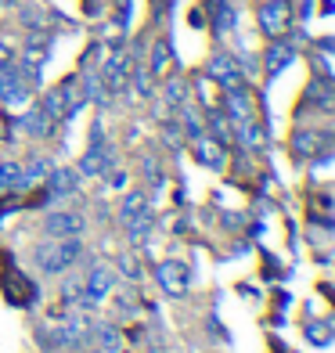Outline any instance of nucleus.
<instances>
[{"label":"nucleus","mask_w":335,"mask_h":353,"mask_svg":"<svg viewBox=\"0 0 335 353\" xmlns=\"http://www.w3.org/2000/svg\"><path fill=\"white\" fill-rule=\"evenodd\" d=\"M79 242L76 238H51V242H40L33 249V260L40 270H47V274H61V270H69L76 260H79Z\"/></svg>","instance_id":"nucleus-1"},{"label":"nucleus","mask_w":335,"mask_h":353,"mask_svg":"<svg viewBox=\"0 0 335 353\" xmlns=\"http://www.w3.org/2000/svg\"><path fill=\"white\" fill-rule=\"evenodd\" d=\"M90 137H94V144H90V152L83 155V163H79V173L83 176H105V173H112V166H116V155H112V148L101 141L98 130H94Z\"/></svg>","instance_id":"nucleus-2"},{"label":"nucleus","mask_w":335,"mask_h":353,"mask_svg":"<svg viewBox=\"0 0 335 353\" xmlns=\"http://www.w3.org/2000/svg\"><path fill=\"white\" fill-rule=\"evenodd\" d=\"M112 288H116V274L98 263V267H90V274L83 278V296H79V303H83V307H94V303H101Z\"/></svg>","instance_id":"nucleus-3"},{"label":"nucleus","mask_w":335,"mask_h":353,"mask_svg":"<svg viewBox=\"0 0 335 353\" xmlns=\"http://www.w3.org/2000/svg\"><path fill=\"white\" fill-rule=\"evenodd\" d=\"M289 14H292V8L285 0H263L260 4V29L267 37H281L289 29Z\"/></svg>","instance_id":"nucleus-4"},{"label":"nucleus","mask_w":335,"mask_h":353,"mask_svg":"<svg viewBox=\"0 0 335 353\" xmlns=\"http://www.w3.org/2000/svg\"><path fill=\"white\" fill-rule=\"evenodd\" d=\"M205 72H210V79H216V83H220L223 90H231V87L242 83V69H238V58L223 54V51L210 58V65H205Z\"/></svg>","instance_id":"nucleus-5"},{"label":"nucleus","mask_w":335,"mask_h":353,"mask_svg":"<svg viewBox=\"0 0 335 353\" xmlns=\"http://www.w3.org/2000/svg\"><path fill=\"white\" fill-rule=\"evenodd\" d=\"M83 228H87L83 216H76V213H51L43 220V231L51 238H79Z\"/></svg>","instance_id":"nucleus-6"},{"label":"nucleus","mask_w":335,"mask_h":353,"mask_svg":"<svg viewBox=\"0 0 335 353\" xmlns=\"http://www.w3.org/2000/svg\"><path fill=\"white\" fill-rule=\"evenodd\" d=\"M223 108H227V119H231V123H245V119L256 116V108H252V98H249V90H245L242 83L227 90V98H223Z\"/></svg>","instance_id":"nucleus-7"},{"label":"nucleus","mask_w":335,"mask_h":353,"mask_svg":"<svg viewBox=\"0 0 335 353\" xmlns=\"http://www.w3.org/2000/svg\"><path fill=\"white\" fill-rule=\"evenodd\" d=\"M155 274H159V281H163V288H166L170 296H184V292H187V270L181 267V260L159 263Z\"/></svg>","instance_id":"nucleus-8"},{"label":"nucleus","mask_w":335,"mask_h":353,"mask_svg":"<svg viewBox=\"0 0 335 353\" xmlns=\"http://www.w3.org/2000/svg\"><path fill=\"white\" fill-rule=\"evenodd\" d=\"M51 130H54V119L47 116L43 108H29L26 116L19 119V134H26V137H51Z\"/></svg>","instance_id":"nucleus-9"},{"label":"nucleus","mask_w":335,"mask_h":353,"mask_svg":"<svg viewBox=\"0 0 335 353\" xmlns=\"http://www.w3.org/2000/svg\"><path fill=\"white\" fill-rule=\"evenodd\" d=\"M234 134H238V141H242L249 152H260V148H267V126H263L256 116L245 119V123H234Z\"/></svg>","instance_id":"nucleus-10"},{"label":"nucleus","mask_w":335,"mask_h":353,"mask_svg":"<svg viewBox=\"0 0 335 353\" xmlns=\"http://www.w3.org/2000/svg\"><path fill=\"white\" fill-rule=\"evenodd\" d=\"M4 296H8L11 303H19V307L33 299V285H26V278H22L11 263H4Z\"/></svg>","instance_id":"nucleus-11"},{"label":"nucleus","mask_w":335,"mask_h":353,"mask_svg":"<svg viewBox=\"0 0 335 353\" xmlns=\"http://www.w3.org/2000/svg\"><path fill=\"white\" fill-rule=\"evenodd\" d=\"M292 58H296V47H292V43H281V40H278V43H270V47H267V54H263V72H267V79H270V76H278Z\"/></svg>","instance_id":"nucleus-12"},{"label":"nucleus","mask_w":335,"mask_h":353,"mask_svg":"<svg viewBox=\"0 0 335 353\" xmlns=\"http://www.w3.org/2000/svg\"><path fill=\"white\" fill-rule=\"evenodd\" d=\"M126 69H130V58H126L123 51H112V58L105 61V76H101L112 94L126 87Z\"/></svg>","instance_id":"nucleus-13"},{"label":"nucleus","mask_w":335,"mask_h":353,"mask_svg":"<svg viewBox=\"0 0 335 353\" xmlns=\"http://www.w3.org/2000/svg\"><path fill=\"white\" fill-rule=\"evenodd\" d=\"M195 155H199L202 166H213V170L227 166V155H223V148H220L216 137H195Z\"/></svg>","instance_id":"nucleus-14"},{"label":"nucleus","mask_w":335,"mask_h":353,"mask_svg":"<svg viewBox=\"0 0 335 353\" xmlns=\"http://www.w3.org/2000/svg\"><path fill=\"white\" fill-rule=\"evenodd\" d=\"M90 339V325H87V321L83 317H69L65 321V325H61V332H58V343L61 346H79V343H87Z\"/></svg>","instance_id":"nucleus-15"},{"label":"nucleus","mask_w":335,"mask_h":353,"mask_svg":"<svg viewBox=\"0 0 335 353\" xmlns=\"http://www.w3.org/2000/svg\"><path fill=\"white\" fill-rule=\"evenodd\" d=\"M47 184H51V195L47 199H58V195H72L76 191V173L72 170H65V166H58V170H51L43 176Z\"/></svg>","instance_id":"nucleus-16"},{"label":"nucleus","mask_w":335,"mask_h":353,"mask_svg":"<svg viewBox=\"0 0 335 353\" xmlns=\"http://www.w3.org/2000/svg\"><path fill=\"white\" fill-rule=\"evenodd\" d=\"M210 11H213V29H216L220 37H223V33H231V29L238 26V11L227 4V0H213Z\"/></svg>","instance_id":"nucleus-17"},{"label":"nucleus","mask_w":335,"mask_h":353,"mask_svg":"<svg viewBox=\"0 0 335 353\" xmlns=\"http://www.w3.org/2000/svg\"><path fill=\"white\" fill-rule=\"evenodd\" d=\"M321 152V134H314V130H299L292 134V155L296 159H310Z\"/></svg>","instance_id":"nucleus-18"},{"label":"nucleus","mask_w":335,"mask_h":353,"mask_svg":"<svg viewBox=\"0 0 335 353\" xmlns=\"http://www.w3.org/2000/svg\"><path fill=\"white\" fill-rule=\"evenodd\" d=\"M40 108H43V112H47V116H51L54 123H58V119H69V108H65V90H61V83H58L54 90H47V94H43Z\"/></svg>","instance_id":"nucleus-19"},{"label":"nucleus","mask_w":335,"mask_h":353,"mask_svg":"<svg viewBox=\"0 0 335 353\" xmlns=\"http://www.w3.org/2000/svg\"><path fill=\"white\" fill-rule=\"evenodd\" d=\"M90 339L101 346V353H116L119 350V332L112 325H90Z\"/></svg>","instance_id":"nucleus-20"},{"label":"nucleus","mask_w":335,"mask_h":353,"mask_svg":"<svg viewBox=\"0 0 335 353\" xmlns=\"http://www.w3.org/2000/svg\"><path fill=\"white\" fill-rule=\"evenodd\" d=\"M145 210H148V195H145V191H130L126 202H123V210H119V216H123V223H130L134 216H141Z\"/></svg>","instance_id":"nucleus-21"},{"label":"nucleus","mask_w":335,"mask_h":353,"mask_svg":"<svg viewBox=\"0 0 335 353\" xmlns=\"http://www.w3.org/2000/svg\"><path fill=\"white\" fill-rule=\"evenodd\" d=\"M51 173V163L47 159H37V163H29V166H22V176H19V188H33V184H40L43 176Z\"/></svg>","instance_id":"nucleus-22"},{"label":"nucleus","mask_w":335,"mask_h":353,"mask_svg":"<svg viewBox=\"0 0 335 353\" xmlns=\"http://www.w3.org/2000/svg\"><path fill=\"white\" fill-rule=\"evenodd\" d=\"M152 231V210H145L141 216H134L130 223H126V234H130V242H145Z\"/></svg>","instance_id":"nucleus-23"},{"label":"nucleus","mask_w":335,"mask_h":353,"mask_svg":"<svg viewBox=\"0 0 335 353\" xmlns=\"http://www.w3.org/2000/svg\"><path fill=\"white\" fill-rule=\"evenodd\" d=\"M307 101H317V108H335V90L328 83H314L310 94H307Z\"/></svg>","instance_id":"nucleus-24"},{"label":"nucleus","mask_w":335,"mask_h":353,"mask_svg":"<svg viewBox=\"0 0 335 353\" xmlns=\"http://www.w3.org/2000/svg\"><path fill=\"white\" fill-rule=\"evenodd\" d=\"M166 65H170V43H166V40H159V43L152 47V69H148V72L159 76Z\"/></svg>","instance_id":"nucleus-25"},{"label":"nucleus","mask_w":335,"mask_h":353,"mask_svg":"<svg viewBox=\"0 0 335 353\" xmlns=\"http://www.w3.org/2000/svg\"><path fill=\"white\" fill-rule=\"evenodd\" d=\"M19 176H22L19 163H0V191H4V188H19Z\"/></svg>","instance_id":"nucleus-26"},{"label":"nucleus","mask_w":335,"mask_h":353,"mask_svg":"<svg viewBox=\"0 0 335 353\" xmlns=\"http://www.w3.org/2000/svg\"><path fill=\"white\" fill-rule=\"evenodd\" d=\"M184 105V79H170L166 83V108H181Z\"/></svg>","instance_id":"nucleus-27"},{"label":"nucleus","mask_w":335,"mask_h":353,"mask_svg":"<svg viewBox=\"0 0 335 353\" xmlns=\"http://www.w3.org/2000/svg\"><path fill=\"white\" fill-rule=\"evenodd\" d=\"M181 116H184V126H187V134H191V137H202V123H199V112H195V108H187V105H181Z\"/></svg>","instance_id":"nucleus-28"},{"label":"nucleus","mask_w":335,"mask_h":353,"mask_svg":"<svg viewBox=\"0 0 335 353\" xmlns=\"http://www.w3.org/2000/svg\"><path fill=\"white\" fill-rule=\"evenodd\" d=\"M134 87H137L141 98H152V72L148 69H137L134 72Z\"/></svg>","instance_id":"nucleus-29"},{"label":"nucleus","mask_w":335,"mask_h":353,"mask_svg":"<svg viewBox=\"0 0 335 353\" xmlns=\"http://www.w3.org/2000/svg\"><path fill=\"white\" fill-rule=\"evenodd\" d=\"M61 296H65V299H79V296H83V278H69V285L61 288Z\"/></svg>","instance_id":"nucleus-30"},{"label":"nucleus","mask_w":335,"mask_h":353,"mask_svg":"<svg viewBox=\"0 0 335 353\" xmlns=\"http://www.w3.org/2000/svg\"><path fill=\"white\" fill-rule=\"evenodd\" d=\"M119 267H123V270H126V274H130V278L137 274V263H134V256H130V252H123V256H119Z\"/></svg>","instance_id":"nucleus-31"},{"label":"nucleus","mask_w":335,"mask_h":353,"mask_svg":"<svg viewBox=\"0 0 335 353\" xmlns=\"http://www.w3.org/2000/svg\"><path fill=\"white\" fill-rule=\"evenodd\" d=\"M11 61H14V51H11L4 40H0V65H11Z\"/></svg>","instance_id":"nucleus-32"},{"label":"nucleus","mask_w":335,"mask_h":353,"mask_svg":"<svg viewBox=\"0 0 335 353\" xmlns=\"http://www.w3.org/2000/svg\"><path fill=\"white\" fill-rule=\"evenodd\" d=\"M8 137V123H0V141H4Z\"/></svg>","instance_id":"nucleus-33"}]
</instances>
